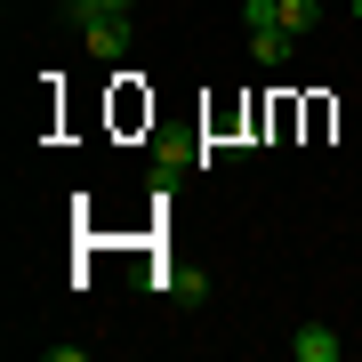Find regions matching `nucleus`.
I'll list each match as a JSON object with an SVG mask.
<instances>
[{
  "instance_id": "1",
  "label": "nucleus",
  "mask_w": 362,
  "mask_h": 362,
  "mask_svg": "<svg viewBox=\"0 0 362 362\" xmlns=\"http://www.w3.org/2000/svg\"><path fill=\"white\" fill-rule=\"evenodd\" d=\"M250 25H282V33H314L322 25V0H242Z\"/></svg>"
},
{
  "instance_id": "8",
  "label": "nucleus",
  "mask_w": 362,
  "mask_h": 362,
  "mask_svg": "<svg viewBox=\"0 0 362 362\" xmlns=\"http://www.w3.org/2000/svg\"><path fill=\"white\" fill-rule=\"evenodd\" d=\"M346 8H354V16H362V0H346Z\"/></svg>"
},
{
  "instance_id": "6",
  "label": "nucleus",
  "mask_w": 362,
  "mask_h": 362,
  "mask_svg": "<svg viewBox=\"0 0 362 362\" xmlns=\"http://www.w3.org/2000/svg\"><path fill=\"white\" fill-rule=\"evenodd\" d=\"M73 25H97V16H137V0H65Z\"/></svg>"
},
{
  "instance_id": "7",
  "label": "nucleus",
  "mask_w": 362,
  "mask_h": 362,
  "mask_svg": "<svg viewBox=\"0 0 362 362\" xmlns=\"http://www.w3.org/2000/svg\"><path fill=\"white\" fill-rule=\"evenodd\" d=\"M145 282H161V290H177V298H209V274H194V266H169V274H145Z\"/></svg>"
},
{
  "instance_id": "4",
  "label": "nucleus",
  "mask_w": 362,
  "mask_h": 362,
  "mask_svg": "<svg viewBox=\"0 0 362 362\" xmlns=\"http://www.w3.org/2000/svg\"><path fill=\"white\" fill-rule=\"evenodd\" d=\"M290 354H298V362H338V330H330V322H298Z\"/></svg>"
},
{
  "instance_id": "3",
  "label": "nucleus",
  "mask_w": 362,
  "mask_h": 362,
  "mask_svg": "<svg viewBox=\"0 0 362 362\" xmlns=\"http://www.w3.org/2000/svg\"><path fill=\"white\" fill-rule=\"evenodd\" d=\"M290 49H298V33H282V25H250V57H258L266 73H282Z\"/></svg>"
},
{
  "instance_id": "5",
  "label": "nucleus",
  "mask_w": 362,
  "mask_h": 362,
  "mask_svg": "<svg viewBox=\"0 0 362 362\" xmlns=\"http://www.w3.org/2000/svg\"><path fill=\"white\" fill-rule=\"evenodd\" d=\"M202 145L194 137H153V177H177V169H194Z\"/></svg>"
},
{
  "instance_id": "2",
  "label": "nucleus",
  "mask_w": 362,
  "mask_h": 362,
  "mask_svg": "<svg viewBox=\"0 0 362 362\" xmlns=\"http://www.w3.org/2000/svg\"><path fill=\"white\" fill-rule=\"evenodd\" d=\"M129 33H137V16H97V25H81V49L113 65V57H129Z\"/></svg>"
}]
</instances>
